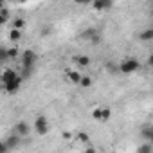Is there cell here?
<instances>
[{"mask_svg":"<svg viewBox=\"0 0 153 153\" xmlns=\"http://www.w3.org/2000/svg\"><path fill=\"white\" fill-rule=\"evenodd\" d=\"M140 68V63L135 59V58H124L121 63H119V72L121 74H133V72H137Z\"/></svg>","mask_w":153,"mask_h":153,"instance_id":"1","label":"cell"},{"mask_svg":"<svg viewBox=\"0 0 153 153\" xmlns=\"http://www.w3.org/2000/svg\"><path fill=\"white\" fill-rule=\"evenodd\" d=\"M38 59V54L34 52V51H31V49H27V51H24L22 52V65H24V68L29 72L31 68H33V65H34V61Z\"/></svg>","mask_w":153,"mask_h":153,"instance_id":"2","label":"cell"},{"mask_svg":"<svg viewBox=\"0 0 153 153\" xmlns=\"http://www.w3.org/2000/svg\"><path fill=\"white\" fill-rule=\"evenodd\" d=\"M33 128H34V131H36L38 135H45V133L49 131V121H47V117H45V115H38V117L34 119Z\"/></svg>","mask_w":153,"mask_h":153,"instance_id":"3","label":"cell"},{"mask_svg":"<svg viewBox=\"0 0 153 153\" xmlns=\"http://www.w3.org/2000/svg\"><path fill=\"white\" fill-rule=\"evenodd\" d=\"M110 117H112V110L106 108V106H103V108H96V110L92 112V119L101 121V123H106Z\"/></svg>","mask_w":153,"mask_h":153,"instance_id":"4","label":"cell"},{"mask_svg":"<svg viewBox=\"0 0 153 153\" xmlns=\"http://www.w3.org/2000/svg\"><path fill=\"white\" fill-rule=\"evenodd\" d=\"M29 131H31V128H29V124L25 121H20V123L15 124V133L18 137H25V135H29Z\"/></svg>","mask_w":153,"mask_h":153,"instance_id":"5","label":"cell"},{"mask_svg":"<svg viewBox=\"0 0 153 153\" xmlns=\"http://www.w3.org/2000/svg\"><path fill=\"white\" fill-rule=\"evenodd\" d=\"M92 7L97 11H105L112 7V2H108V0H96V2H92Z\"/></svg>","mask_w":153,"mask_h":153,"instance_id":"6","label":"cell"},{"mask_svg":"<svg viewBox=\"0 0 153 153\" xmlns=\"http://www.w3.org/2000/svg\"><path fill=\"white\" fill-rule=\"evenodd\" d=\"M67 78H68V81H72V83H76V85H79L83 76H81L78 70H67Z\"/></svg>","mask_w":153,"mask_h":153,"instance_id":"7","label":"cell"},{"mask_svg":"<svg viewBox=\"0 0 153 153\" xmlns=\"http://www.w3.org/2000/svg\"><path fill=\"white\" fill-rule=\"evenodd\" d=\"M7 18H9V11H7V7H6V4L2 2L0 4V24H6L7 22Z\"/></svg>","mask_w":153,"mask_h":153,"instance_id":"8","label":"cell"},{"mask_svg":"<svg viewBox=\"0 0 153 153\" xmlns=\"http://www.w3.org/2000/svg\"><path fill=\"white\" fill-rule=\"evenodd\" d=\"M9 40H11L13 43L20 42V40H22V31H18V29H11V31H9Z\"/></svg>","mask_w":153,"mask_h":153,"instance_id":"9","label":"cell"},{"mask_svg":"<svg viewBox=\"0 0 153 153\" xmlns=\"http://www.w3.org/2000/svg\"><path fill=\"white\" fill-rule=\"evenodd\" d=\"M76 140H79L81 144H90V137H88V133H85V131H78Z\"/></svg>","mask_w":153,"mask_h":153,"instance_id":"10","label":"cell"},{"mask_svg":"<svg viewBox=\"0 0 153 153\" xmlns=\"http://www.w3.org/2000/svg\"><path fill=\"white\" fill-rule=\"evenodd\" d=\"M140 40H142V42H151V40H153V27L142 31V33H140Z\"/></svg>","mask_w":153,"mask_h":153,"instance_id":"11","label":"cell"},{"mask_svg":"<svg viewBox=\"0 0 153 153\" xmlns=\"http://www.w3.org/2000/svg\"><path fill=\"white\" fill-rule=\"evenodd\" d=\"M142 137H144L149 144H153V126H151V128H144V130H142Z\"/></svg>","mask_w":153,"mask_h":153,"instance_id":"12","label":"cell"},{"mask_svg":"<svg viewBox=\"0 0 153 153\" xmlns=\"http://www.w3.org/2000/svg\"><path fill=\"white\" fill-rule=\"evenodd\" d=\"M76 63L79 67H88L90 65V58L88 56H76Z\"/></svg>","mask_w":153,"mask_h":153,"instance_id":"13","label":"cell"},{"mask_svg":"<svg viewBox=\"0 0 153 153\" xmlns=\"http://www.w3.org/2000/svg\"><path fill=\"white\" fill-rule=\"evenodd\" d=\"M18 56H20V51H18L16 45L7 49V58H9V59H15V58H18Z\"/></svg>","mask_w":153,"mask_h":153,"instance_id":"14","label":"cell"},{"mask_svg":"<svg viewBox=\"0 0 153 153\" xmlns=\"http://www.w3.org/2000/svg\"><path fill=\"white\" fill-rule=\"evenodd\" d=\"M24 27H25V20H24V18H15V20H13V29L22 31Z\"/></svg>","mask_w":153,"mask_h":153,"instance_id":"15","label":"cell"},{"mask_svg":"<svg viewBox=\"0 0 153 153\" xmlns=\"http://www.w3.org/2000/svg\"><path fill=\"white\" fill-rule=\"evenodd\" d=\"M151 146H153V144H149V142L140 144V146H139V149H137V153H151V149H153Z\"/></svg>","mask_w":153,"mask_h":153,"instance_id":"16","label":"cell"},{"mask_svg":"<svg viewBox=\"0 0 153 153\" xmlns=\"http://www.w3.org/2000/svg\"><path fill=\"white\" fill-rule=\"evenodd\" d=\"M90 85H92V78H88V76H83V78H81V83H79V87L88 88Z\"/></svg>","mask_w":153,"mask_h":153,"instance_id":"17","label":"cell"},{"mask_svg":"<svg viewBox=\"0 0 153 153\" xmlns=\"http://www.w3.org/2000/svg\"><path fill=\"white\" fill-rule=\"evenodd\" d=\"M0 59H4V61H6V59H9V58H7V49H6V47L0 49Z\"/></svg>","mask_w":153,"mask_h":153,"instance_id":"18","label":"cell"},{"mask_svg":"<svg viewBox=\"0 0 153 153\" xmlns=\"http://www.w3.org/2000/svg\"><path fill=\"white\" fill-rule=\"evenodd\" d=\"M63 139H65V140H70V139H72V133H70V131H63Z\"/></svg>","mask_w":153,"mask_h":153,"instance_id":"19","label":"cell"},{"mask_svg":"<svg viewBox=\"0 0 153 153\" xmlns=\"http://www.w3.org/2000/svg\"><path fill=\"white\" fill-rule=\"evenodd\" d=\"M85 153H96V149H94L92 146H87V148H85Z\"/></svg>","mask_w":153,"mask_h":153,"instance_id":"20","label":"cell"},{"mask_svg":"<svg viewBox=\"0 0 153 153\" xmlns=\"http://www.w3.org/2000/svg\"><path fill=\"white\" fill-rule=\"evenodd\" d=\"M148 65H149V67H153V52H151V54H149V58H148Z\"/></svg>","mask_w":153,"mask_h":153,"instance_id":"21","label":"cell"},{"mask_svg":"<svg viewBox=\"0 0 153 153\" xmlns=\"http://www.w3.org/2000/svg\"><path fill=\"white\" fill-rule=\"evenodd\" d=\"M151 9H153V2H151Z\"/></svg>","mask_w":153,"mask_h":153,"instance_id":"22","label":"cell"},{"mask_svg":"<svg viewBox=\"0 0 153 153\" xmlns=\"http://www.w3.org/2000/svg\"><path fill=\"white\" fill-rule=\"evenodd\" d=\"M151 25H153V22H151Z\"/></svg>","mask_w":153,"mask_h":153,"instance_id":"23","label":"cell"}]
</instances>
